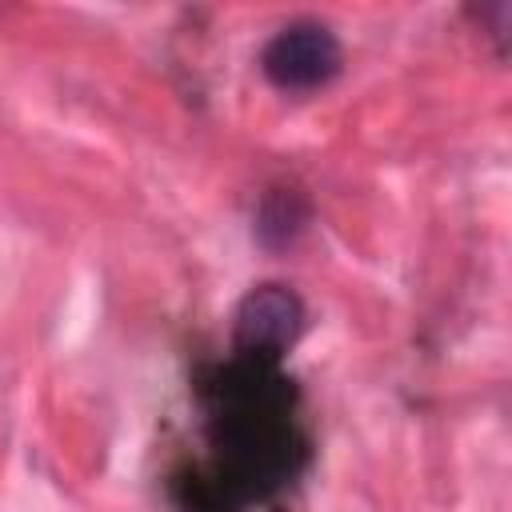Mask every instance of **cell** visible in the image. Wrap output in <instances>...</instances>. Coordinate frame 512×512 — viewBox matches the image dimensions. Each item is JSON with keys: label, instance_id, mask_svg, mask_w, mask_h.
Segmentation results:
<instances>
[{"label": "cell", "instance_id": "obj_1", "mask_svg": "<svg viewBox=\"0 0 512 512\" xmlns=\"http://www.w3.org/2000/svg\"><path fill=\"white\" fill-rule=\"evenodd\" d=\"M304 332V300L288 284H256L232 316V344L240 360L272 364Z\"/></svg>", "mask_w": 512, "mask_h": 512}, {"label": "cell", "instance_id": "obj_2", "mask_svg": "<svg viewBox=\"0 0 512 512\" xmlns=\"http://www.w3.org/2000/svg\"><path fill=\"white\" fill-rule=\"evenodd\" d=\"M340 40L320 20H292L284 24L260 52L264 76L284 92H308L328 84L340 72Z\"/></svg>", "mask_w": 512, "mask_h": 512}, {"label": "cell", "instance_id": "obj_4", "mask_svg": "<svg viewBox=\"0 0 512 512\" xmlns=\"http://www.w3.org/2000/svg\"><path fill=\"white\" fill-rule=\"evenodd\" d=\"M480 24H488V28H492V36L500 40V56H504V44H508V24H512V4H508V0L484 4V8H480Z\"/></svg>", "mask_w": 512, "mask_h": 512}, {"label": "cell", "instance_id": "obj_3", "mask_svg": "<svg viewBox=\"0 0 512 512\" xmlns=\"http://www.w3.org/2000/svg\"><path fill=\"white\" fill-rule=\"evenodd\" d=\"M308 196L292 184H276L264 192L260 208H256V240L268 248V252H280V248H292L300 240V232L308 228Z\"/></svg>", "mask_w": 512, "mask_h": 512}]
</instances>
